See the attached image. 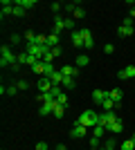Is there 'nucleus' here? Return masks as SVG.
I'll use <instances>...</instances> for the list:
<instances>
[{"mask_svg":"<svg viewBox=\"0 0 135 150\" xmlns=\"http://www.w3.org/2000/svg\"><path fill=\"white\" fill-rule=\"evenodd\" d=\"M77 123L79 125H86V128H95V125H99V114H97L95 110H86V112L79 114Z\"/></svg>","mask_w":135,"mask_h":150,"instance_id":"f257e3e1","label":"nucleus"},{"mask_svg":"<svg viewBox=\"0 0 135 150\" xmlns=\"http://www.w3.org/2000/svg\"><path fill=\"white\" fill-rule=\"evenodd\" d=\"M0 56H2V61H0V65L5 67V65H14V63H18V56H14V52L9 45H2L0 47Z\"/></svg>","mask_w":135,"mask_h":150,"instance_id":"f03ea898","label":"nucleus"},{"mask_svg":"<svg viewBox=\"0 0 135 150\" xmlns=\"http://www.w3.org/2000/svg\"><path fill=\"white\" fill-rule=\"evenodd\" d=\"M27 54H32V56H36L39 61H43L47 54H50V47L47 45H27Z\"/></svg>","mask_w":135,"mask_h":150,"instance_id":"7ed1b4c3","label":"nucleus"},{"mask_svg":"<svg viewBox=\"0 0 135 150\" xmlns=\"http://www.w3.org/2000/svg\"><path fill=\"white\" fill-rule=\"evenodd\" d=\"M133 18H126L122 23V25L117 27V34H119V36H133Z\"/></svg>","mask_w":135,"mask_h":150,"instance_id":"20e7f679","label":"nucleus"},{"mask_svg":"<svg viewBox=\"0 0 135 150\" xmlns=\"http://www.w3.org/2000/svg\"><path fill=\"white\" fill-rule=\"evenodd\" d=\"M18 63H20V65H29V67H34V65L39 63V58L32 56V54H27V52H23V54L18 56Z\"/></svg>","mask_w":135,"mask_h":150,"instance_id":"39448f33","label":"nucleus"},{"mask_svg":"<svg viewBox=\"0 0 135 150\" xmlns=\"http://www.w3.org/2000/svg\"><path fill=\"white\" fill-rule=\"evenodd\" d=\"M81 34H84V47L92 50V47H95V38H92V31H90L88 27H84V29H81Z\"/></svg>","mask_w":135,"mask_h":150,"instance_id":"423d86ee","label":"nucleus"},{"mask_svg":"<svg viewBox=\"0 0 135 150\" xmlns=\"http://www.w3.org/2000/svg\"><path fill=\"white\" fill-rule=\"evenodd\" d=\"M113 121H117V114H113V112H104V114H99V125H104V128H108Z\"/></svg>","mask_w":135,"mask_h":150,"instance_id":"0eeeda50","label":"nucleus"},{"mask_svg":"<svg viewBox=\"0 0 135 150\" xmlns=\"http://www.w3.org/2000/svg\"><path fill=\"white\" fill-rule=\"evenodd\" d=\"M52 88H54V85H52V81L47 79V76H41V79H39V92L41 94H47Z\"/></svg>","mask_w":135,"mask_h":150,"instance_id":"6e6552de","label":"nucleus"},{"mask_svg":"<svg viewBox=\"0 0 135 150\" xmlns=\"http://www.w3.org/2000/svg\"><path fill=\"white\" fill-rule=\"evenodd\" d=\"M86 132H88V128H86V125L74 123V128L70 130V137H72V139H81V137H86Z\"/></svg>","mask_w":135,"mask_h":150,"instance_id":"1a4fd4ad","label":"nucleus"},{"mask_svg":"<svg viewBox=\"0 0 135 150\" xmlns=\"http://www.w3.org/2000/svg\"><path fill=\"white\" fill-rule=\"evenodd\" d=\"M61 74H63V76H70V79H77V76H79V67L63 65V67H61Z\"/></svg>","mask_w":135,"mask_h":150,"instance_id":"9d476101","label":"nucleus"},{"mask_svg":"<svg viewBox=\"0 0 135 150\" xmlns=\"http://www.w3.org/2000/svg\"><path fill=\"white\" fill-rule=\"evenodd\" d=\"M117 76H119V79H124V81H126V79H135V65H129V67H124Z\"/></svg>","mask_w":135,"mask_h":150,"instance_id":"9b49d317","label":"nucleus"},{"mask_svg":"<svg viewBox=\"0 0 135 150\" xmlns=\"http://www.w3.org/2000/svg\"><path fill=\"white\" fill-rule=\"evenodd\" d=\"M72 45L74 47H84V34H81V29L72 31Z\"/></svg>","mask_w":135,"mask_h":150,"instance_id":"f8f14e48","label":"nucleus"},{"mask_svg":"<svg viewBox=\"0 0 135 150\" xmlns=\"http://www.w3.org/2000/svg\"><path fill=\"white\" fill-rule=\"evenodd\" d=\"M106 99H108V92H104V90H95V92H92V101L99 103V105H101Z\"/></svg>","mask_w":135,"mask_h":150,"instance_id":"ddd939ff","label":"nucleus"},{"mask_svg":"<svg viewBox=\"0 0 135 150\" xmlns=\"http://www.w3.org/2000/svg\"><path fill=\"white\" fill-rule=\"evenodd\" d=\"M122 130H124V123H122L119 119H117V121H113V123H110L108 128H106V132H113V137H115L117 132H122Z\"/></svg>","mask_w":135,"mask_h":150,"instance_id":"4468645a","label":"nucleus"},{"mask_svg":"<svg viewBox=\"0 0 135 150\" xmlns=\"http://www.w3.org/2000/svg\"><path fill=\"white\" fill-rule=\"evenodd\" d=\"M63 79H65V76L61 74V69H56V72H54V74L50 76V81H52V85H63Z\"/></svg>","mask_w":135,"mask_h":150,"instance_id":"2eb2a0df","label":"nucleus"},{"mask_svg":"<svg viewBox=\"0 0 135 150\" xmlns=\"http://www.w3.org/2000/svg\"><path fill=\"white\" fill-rule=\"evenodd\" d=\"M117 105H119V103H115V101L110 99V96H108V99H106V101H104V103H101V108H104V112H113V110H115Z\"/></svg>","mask_w":135,"mask_h":150,"instance_id":"dca6fc26","label":"nucleus"},{"mask_svg":"<svg viewBox=\"0 0 135 150\" xmlns=\"http://www.w3.org/2000/svg\"><path fill=\"white\" fill-rule=\"evenodd\" d=\"M122 90H119V88H113V90H110V92H108V96H110V99H113V101H115V103H119V101H122Z\"/></svg>","mask_w":135,"mask_h":150,"instance_id":"f3484780","label":"nucleus"},{"mask_svg":"<svg viewBox=\"0 0 135 150\" xmlns=\"http://www.w3.org/2000/svg\"><path fill=\"white\" fill-rule=\"evenodd\" d=\"M61 29H65V20L56 16V18H54V31H52V34H56V36H59V31H61Z\"/></svg>","mask_w":135,"mask_h":150,"instance_id":"a211bd4d","label":"nucleus"},{"mask_svg":"<svg viewBox=\"0 0 135 150\" xmlns=\"http://www.w3.org/2000/svg\"><path fill=\"white\" fill-rule=\"evenodd\" d=\"M32 72H34V74H39V76H43V74H45V63H43V61H39V63H36V65L32 67Z\"/></svg>","mask_w":135,"mask_h":150,"instance_id":"6ab92c4d","label":"nucleus"},{"mask_svg":"<svg viewBox=\"0 0 135 150\" xmlns=\"http://www.w3.org/2000/svg\"><path fill=\"white\" fill-rule=\"evenodd\" d=\"M47 47H59V36L56 34H50V36H47Z\"/></svg>","mask_w":135,"mask_h":150,"instance_id":"aec40b11","label":"nucleus"},{"mask_svg":"<svg viewBox=\"0 0 135 150\" xmlns=\"http://www.w3.org/2000/svg\"><path fill=\"white\" fill-rule=\"evenodd\" d=\"M119 150H135V141H133V139H126V141H122Z\"/></svg>","mask_w":135,"mask_h":150,"instance_id":"412c9836","label":"nucleus"},{"mask_svg":"<svg viewBox=\"0 0 135 150\" xmlns=\"http://www.w3.org/2000/svg\"><path fill=\"white\" fill-rule=\"evenodd\" d=\"M11 13H14L11 2H2V18H5V16H11Z\"/></svg>","mask_w":135,"mask_h":150,"instance_id":"4be33fe9","label":"nucleus"},{"mask_svg":"<svg viewBox=\"0 0 135 150\" xmlns=\"http://www.w3.org/2000/svg\"><path fill=\"white\" fill-rule=\"evenodd\" d=\"M63 88H65V90L77 88V81H74V79H70V76H65V79H63Z\"/></svg>","mask_w":135,"mask_h":150,"instance_id":"5701e85b","label":"nucleus"},{"mask_svg":"<svg viewBox=\"0 0 135 150\" xmlns=\"http://www.w3.org/2000/svg\"><path fill=\"white\" fill-rule=\"evenodd\" d=\"M63 112H65V105H61V103H56V108H54V117H56V119H63Z\"/></svg>","mask_w":135,"mask_h":150,"instance_id":"b1692460","label":"nucleus"},{"mask_svg":"<svg viewBox=\"0 0 135 150\" xmlns=\"http://www.w3.org/2000/svg\"><path fill=\"white\" fill-rule=\"evenodd\" d=\"M88 63H90V58L86 56V54H81V56H77V67H86Z\"/></svg>","mask_w":135,"mask_h":150,"instance_id":"393cba45","label":"nucleus"},{"mask_svg":"<svg viewBox=\"0 0 135 150\" xmlns=\"http://www.w3.org/2000/svg\"><path fill=\"white\" fill-rule=\"evenodd\" d=\"M84 16H86V9H84V7H77V9H74V11H72V18H74V20H79V18H84Z\"/></svg>","mask_w":135,"mask_h":150,"instance_id":"a878e982","label":"nucleus"},{"mask_svg":"<svg viewBox=\"0 0 135 150\" xmlns=\"http://www.w3.org/2000/svg\"><path fill=\"white\" fill-rule=\"evenodd\" d=\"M92 130H95V134H92V137H97V139H101V137H104V132H106V128H104V125H95V128H92Z\"/></svg>","mask_w":135,"mask_h":150,"instance_id":"bb28decb","label":"nucleus"},{"mask_svg":"<svg viewBox=\"0 0 135 150\" xmlns=\"http://www.w3.org/2000/svg\"><path fill=\"white\" fill-rule=\"evenodd\" d=\"M16 5H20V7H25V9H29V7L36 5V0H18Z\"/></svg>","mask_w":135,"mask_h":150,"instance_id":"cd10ccee","label":"nucleus"},{"mask_svg":"<svg viewBox=\"0 0 135 150\" xmlns=\"http://www.w3.org/2000/svg\"><path fill=\"white\" fill-rule=\"evenodd\" d=\"M90 146H92V150H99V148H101V139L90 137Z\"/></svg>","mask_w":135,"mask_h":150,"instance_id":"c85d7f7f","label":"nucleus"},{"mask_svg":"<svg viewBox=\"0 0 135 150\" xmlns=\"http://www.w3.org/2000/svg\"><path fill=\"white\" fill-rule=\"evenodd\" d=\"M99 150H115V139H108V141H106Z\"/></svg>","mask_w":135,"mask_h":150,"instance_id":"c756f323","label":"nucleus"},{"mask_svg":"<svg viewBox=\"0 0 135 150\" xmlns=\"http://www.w3.org/2000/svg\"><path fill=\"white\" fill-rule=\"evenodd\" d=\"M25 11H27V9H25V7H20V5L14 7V16H18V18H20V16H25Z\"/></svg>","mask_w":135,"mask_h":150,"instance_id":"7c9ffc66","label":"nucleus"},{"mask_svg":"<svg viewBox=\"0 0 135 150\" xmlns=\"http://www.w3.org/2000/svg\"><path fill=\"white\" fill-rule=\"evenodd\" d=\"M25 40H27V45L34 43V40H36V34H34V31H27V34H25Z\"/></svg>","mask_w":135,"mask_h":150,"instance_id":"2f4dec72","label":"nucleus"},{"mask_svg":"<svg viewBox=\"0 0 135 150\" xmlns=\"http://www.w3.org/2000/svg\"><path fill=\"white\" fill-rule=\"evenodd\" d=\"M50 94L54 96V99H59V94H63V92H61V88H59V85H54V88L50 90Z\"/></svg>","mask_w":135,"mask_h":150,"instance_id":"473e14b6","label":"nucleus"},{"mask_svg":"<svg viewBox=\"0 0 135 150\" xmlns=\"http://www.w3.org/2000/svg\"><path fill=\"white\" fill-rule=\"evenodd\" d=\"M52 56H54V58H56V56H61V54H63V50H61V45H59V47H52Z\"/></svg>","mask_w":135,"mask_h":150,"instance_id":"72a5a7b5","label":"nucleus"},{"mask_svg":"<svg viewBox=\"0 0 135 150\" xmlns=\"http://www.w3.org/2000/svg\"><path fill=\"white\" fill-rule=\"evenodd\" d=\"M56 103H61V105H68V94H59Z\"/></svg>","mask_w":135,"mask_h":150,"instance_id":"f704fd0d","label":"nucleus"},{"mask_svg":"<svg viewBox=\"0 0 135 150\" xmlns=\"http://www.w3.org/2000/svg\"><path fill=\"white\" fill-rule=\"evenodd\" d=\"M65 29L74 31V18H68V20H65Z\"/></svg>","mask_w":135,"mask_h":150,"instance_id":"c9c22d12","label":"nucleus"},{"mask_svg":"<svg viewBox=\"0 0 135 150\" xmlns=\"http://www.w3.org/2000/svg\"><path fill=\"white\" fill-rule=\"evenodd\" d=\"M34 150H47V144H45V141H39V144L34 146Z\"/></svg>","mask_w":135,"mask_h":150,"instance_id":"e433bc0d","label":"nucleus"},{"mask_svg":"<svg viewBox=\"0 0 135 150\" xmlns=\"http://www.w3.org/2000/svg\"><path fill=\"white\" fill-rule=\"evenodd\" d=\"M16 92H18V85H11V88H7V94H9V96H14Z\"/></svg>","mask_w":135,"mask_h":150,"instance_id":"4c0bfd02","label":"nucleus"},{"mask_svg":"<svg viewBox=\"0 0 135 150\" xmlns=\"http://www.w3.org/2000/svg\"><path fill=\"white\" fill-rule=\"evenodd\" d=\"M104 52H106V54H113V52H115V47H113V43H108V45H106V47H104Z\"/></svg>","mask_w":135,"mask_h":150,"instance_id":"58836bf2","label":"nucleus"},{"mask_svg":"<svg viewBox=\"0 0 135 150\" xmlns=\"http://www.w3.org/2000/svg\"><path fill=\"white\" fill-rule=\"evenodd\" d=\"M50 9H52V11H54V13H59V9H61V5H59V2H52V5H50Z\"/></svg>","mask_w":135,"mask_h":150,"instance_id":"ea45409f","label":"nucleus"},{"mask_svg":"<svg viewBox=\"0 0 135 150\" xmlns=\"http://www.w3.org/2000/svg\"><path fill=\"white\" fill-rule=\"evenodd\" d=\"M27 88H29V83H27V81H18V90H27Z\"/></svg>","mask_w":135,"mask_h":150,"instance_id":"a19ab883","label":"nucleus"},{"mask_svg":"<svg viewBox=\"0 0 135 150\" xmlns=\"http://www.w3.org/2000/svg\"><path fill=\"white\" fill-rule=\"evenodd\" d=\"M20 43V36H18V34H14V36H11V45H18Z\"/></svg>","mask_w":135,"mask_h":150,"instance_id":"79ce46f5","label":"nucleus"},{"mask_svg":"<svg viewBox=\"0 0 135 150\" xmlns=\"http://www.w3.org/2000/svg\"><path fill=\"white\" fill-rule=\"evenodd\" d=\"M131 18H135V7H133V9H131Z\"/></svg>","mask_w":135,"mask_h":150,"instance_id":"37998d69","label":"nucleus"},{"mask_svg":"<svg viewBox=\"0 0 135 150\" xmlns=\"http://www.w3.org/2000/svg\"><path fill=\"white\" fill-rule=\"evenodd\" d=\"M56 150H68V148H65V146H59V148Z\"/></svg>","mask_w":135,"mask_h":150,"instance_id":"c03bdc74","label":"nucleus"},{"mask_svg":"<svg viewBox=\"0 0 135 150\" xmlns=\"http://www.w3.org/2000/svg\"><path fill=\"white\" fill-rule=\"evenodd\" d=\"M131 139H133V141H135V132H133V137H131Z\"/></svg>","mask_w":135,"mask_h":150,"instance_id":"a18cd8bd","label":"nucleus"}]
</instances>
